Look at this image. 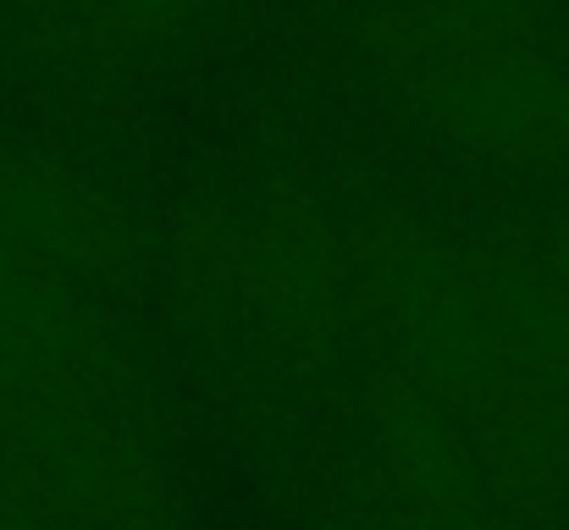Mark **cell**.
Instances as JSON below:
<instances>
[]
</instances>
